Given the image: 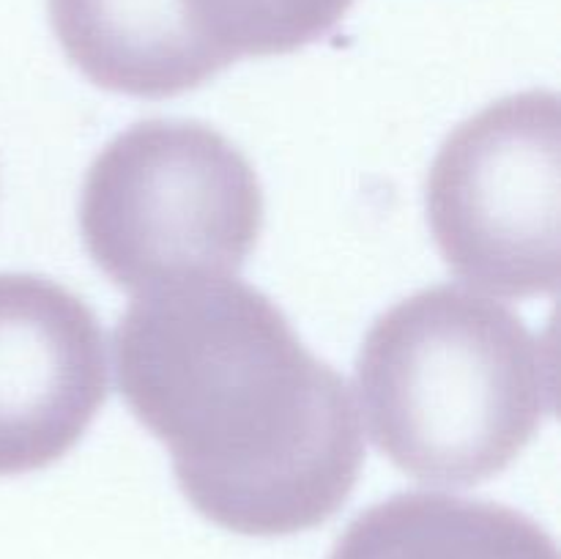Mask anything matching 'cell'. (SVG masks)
Here are the masks:
<instances>
[{
	"label": "cell",
	"mask_w": 561,
	"mask_h": 559,
	"mask_svg": "<svg viewBox=\"0 0 561 559\" xmlns=\"http://www.w3.org/2000/svg\"><path fill=\"white\" fill-rule=\"evenodd\" d=\"M88 255L131 294L228 277L263 230V190L244 153L201 121L148 118L102 148L82 184Z\"/></svg>",
	"instance_id": "obj_3"
},
{
	"label": "cell",
	"mask_w": 561,
	"mask_h": 559,
	"mask_svg": "<svg viewBox=\"0 0 561 559\" xmlns=\"http://www.w3.org/2000/svg\"><path fill=\"white\" fill-rule=\"evenodd\" d=\"M113 356L121 398L211 524L296 535L327 524L354 491L365 438L348 384L233 274L137 294Z\"/></svg>",
	"instance_id": "obj_1"
},
{
	"label": "cell",
	"mask_w": 561,
	"mask_h": 559,
	"mask_svg": "<svg viewBox=\"0 0 561 559\" xmlns=\"http://www.w3.org/2000/svg\"><path fill=\"white\" fill-rule=\"evenodd\" d=\"M425 197L433 239L455 277L507 299L557 294V93H513L463 121L438 148Z\"/></svg>",
	"instance_id": "obj_4"
},
{
	"label": "cell",
	"mask_w": 561,
	"mask_h": 559,
	"mask_svg": "<svg viewBox=\"0 0 561 559\" xmlns=\"http://www.w3.org/2000/svg\"><path fill=\"white\" fill-rule=\"evenodd\" d=\"M373 444L414 480L502 475L557 411V354L502 301L433 285L383 312L356 356Z\"/></svg>",
	"instance_id": "obj_2"
},
{
	"label": "cell",
	"mask_w": 561,
	"mask_h": 559,
	"mask_svg": "<svg viewBox=\"0 0 561 559\" xmlns=\"http://www.w3.org/2000/svg\"><path fill=\"white\" fill-rule=\"evenodd\" d=\"M192 42L217 66L288 55L327 36L354 0H175Z\"/></svg>",
	"instance_id": "obj_7"
},
{
	"label": "cell",
	"mask_w": 561,
	"mask_h": 559,
	"mask_svg": "<svg viewBox=\"0 0 561 559\" xmlns=\"http://www.w3.org/2000/svg\"><path fill=\"white\" fill-rule=\"evenodd\" d=\"M329 559H559L537 521L453 493H398L356 515Z\"/></svg>",
	"instance_id": "obj_6"
},
{
	"label": "cell",
	"mask_w": 561,
	"mask_h": 559,
	"mask_svg": "<svg viewBox=\"0 0 561 559\" xmlns=\"http://www.w3.org/2000/svg\"><path fill=\"white\" fill-rule=\"evenodd\" d=\"M91 307L42 274H0V477L64 458L107 400Z\"/></svg>",
	"instance_id": "obj_5"
}]
</instances>
